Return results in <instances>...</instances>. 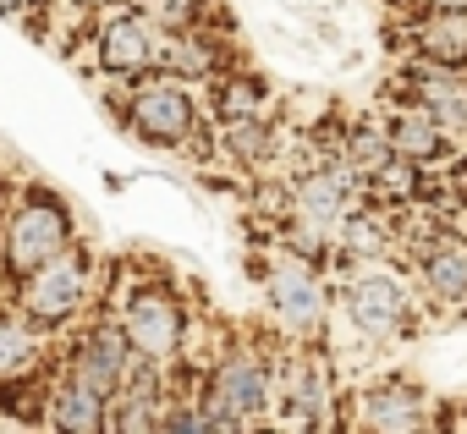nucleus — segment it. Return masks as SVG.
Returning <instances> with one entry per match:
<instances>
[{"label": "nucleus", "instance_id": "nucleus-27", "mask_svg": "<svg viewBox=\"0 0 467 434\" xmlns=\"http://www.w3.org/2000/svg\"><path fill=\"white\" fill-rule=\"evenodd\" d=\"M451 221H456V232L467 237V203H451Z\"/></svg>", "mask_w": 467, "mask_h": 434}, {"label": "nucleus", "instance_id": "nucleus-25", "mask_svg": "<svg viewBox=\"0 0 467 434\" xmlns=\"http://www.w3.org/2000/svg\"><path fill=\"white\" fill-rule=\"evenodd\" d=\"M467 0H412V12H462Z\"/></svg>", "mask_w": 467, "mask_h": 434}, {"label": "nucleus", "instance_id": "nucleus-16", "mask_svg": "<svg viewBox=\"0 0 467 434\" xmlns=\"http://www.w3.org/2000/svg\"><path fill=\"white\" fill-rule=\"evenodd\" d=\"M39 423L61 429V434H105L110 429V401L99 390H88L83 379L50 368L45 396H39Z\"/></svg>", "mask_w": 467, "mask_h": 434}, {"label": "nucleus", "instance_id": "nucleus-11", "mask_svg": "<svg viewBox=\"0 0 467 434\" xmlns=\"http://www.w3.org/2000/svg\"><path fill=\"white\" fill-rule=\"evenodd\" d=\"M363 203H368V181L341 154H325V160H308L286 181L281 214H297V221H314L325 232H341V221H347L352 209H363Z\"/></svg>", "mask_w": 467, "mask_h": 434}, {"label": "nucleus", "instance_id": "nucleus-24", "mask_svg": "<svg viewBox=\"0 0 467 434\" xmlns=\"http://www.w3.org/2000/svg\"><path fill=\"white\" fill-rule=\"evenodd\" d=\"M34 6H39V0H0V17H6V23H23Z\"/></svg>", "mask_w": 467, "mask_h": 434}, {"label": "nucleus", "instance_id": "nucleus-20", "mask_svg": "<svg viewBox=\"0 0 467 434\" xmlns=\"http://www.w3.org/2000/svg\"><path fill=\"white\" fill-rule=\"evenodd\" d=\"M209 94H203V116L209 121H243V116H270V83L259 78V72H248V67H237L231 61L220 78H209L203 83Z\"/></svg>", "mask_w": 467, "mask_h": 434}, {"label": "nucleus", "instance_id": "nucleus-7", "mask_svg": "<svg viewBox=\"0 0 467 434\" xmlns=\"http://www.w3.org/2000/svg\"><path fill=\"white\" fill-rule=\"evenodd\" d=\"M265 314L281 330V341H325L330 314H336L330 270L275 243V259L265 264Z\"/></svg>", "mask_w": 467, "mask_h": 434}, {"label": "nucleus", "instance_id": "nucleus-10", "mask_svg": "<svg viewBox=\"0 0 467 434\" xmlns=\"http://www.w3.org/2000/svg\"><path fill=\"white\" fill-rule=\"evenodd\" d=\"M132 363H138V352L127 346V336H121L116 314H110V308H99V303H94V319L83 314V319L67 330L61 352H56V368H61V374H72V379H83V385H88V390H99L105 401L127 385Z\"/></svg>", "mask_w": 467, "mask_h": 434}, {"label": "nucleus", "instance_id": "nucleus-8", "mask_svg": "<svg viewBox=\"0 0 467 434\" xmlns=\"http://www.w3.org/2000/svg\"><path fill=\"white\" fill-rule=\"evenodd\" d=\"M341 396H336V368L325 357V341H281L275 346V412L270 423L281 429H336Z\"/></svg>", "mask_w": 467, "mask_h": 434}, {"label": "nucleus", "instance_id": "nucleus-19", "mask_svg": "<svg viewBox=\"0 0 467 434\" xmlns=\"http://www.w3.org/2000/svg\"><path fill=\"white\" fill-rule=\"evenodd\" d=\"M401 45H407V61L467 72V6L462 12H412Z\"/></svg>", "mask_w": 467, "mask_h": 434}, {"label": "nucleus", "instance_id": "nucleus-26", "mask_svg": "<svg viewBox=\"0 0 467 434\" xmlns=\"http://www.w3.org/2000/svg\"><path fill=\"white\" fill-rule=\"evenodd\" d=\"M67 6H78V12H105V6H116V0H67Z\"/></svg>", "mask_w": 467, "mask_h": 434}, {"label": "nucleus", "instance_id": "nucleus-14", "mask_svg": "<svg viewBox=\"0 0 467 434\" xmlns=\"http://www.w3.org/2000/svg\"><path fill=\"white\" fill-rule=\"evenodd\" d=\"M231 67V28L198 23V28H171L160 34V72L182 78V83H209Z\"/></svg>", "mask_w": 467, "mask_h": 434}, {"label": "nucleus", "instance_id": "nucleus-3", "mask_svg": "<svg viewBox=\"0 0 467 434\" xmlns=\"http://www.w3.org/2000/svg\"><path fill=\"white\" fill-rule=\"evenodd\" d=\"M99 286H105L99 253L83 248V243H72L67 253H56V259L39 264L34 275L12 281V286H6V303H12L28 325H39L45 336H67L83 314H94Z\"/></svg>", "mask_w": 467, "mask_h": 434}, {"label": "nucleus", "instance_id": "nucleus-15", "mask_svg": "<svg viewBox=\"0 0 467 434\" xmlns=\"http://www.w3.org/2000/svg\"><path fill=\"white\" fill-rule=\"evenodd\" d=\"M401 99H412V105H423L456 143L467 138V72H456V67H429V61H407V72H401Z\"/></svg>", "mask_w": 467, "mask_h": 434}, {"label": "nucleus", "instance_id": "nucleus-12", "mask_svg": "<svg viewBox=\"0 0 467 434\" xmlns=\"http://www.w3.org/2000/svg\"><path fill=\"white\" fill-rule=\"evenodd\" d=\"M88 45H94V72L110 78V83H132V78L160 67V28L132 6V0H116V6L94 12Z\"/></svg>", "mask_w": 467, "mask_h": 434}, {"label": "nucleus", "instance_id": "nucleus-18", "mask_svg": "<svg viewBox=\"0 0 467 434\" xmlns=\"http://www.w3.org/2000/svg\"><path fill=\"white\" fill-rule=\"evenodd\" d=\"M379 121H385V132H390V149L407 154V160H418V165H445V160L456 154V138H451L423 105H412V99L385 105Z\"/></svg>", "mask_w": 467, "mask_h": 434}, {"label": "nucleus", "instance_id": "nucleus-17", "mask_svg": "<svg viewBox=\"0 0 467 434\" xmlns=\"http://www.w3.org/2000/svg\"><path fill=\"white\" fill-rule=\"evenodd\" d=\"M407 270H412V281H418V292L429 303H445V308L467 303V237L456 226L445 237H434L423 253H412Z\"/></svg>", "mask_w": 467, "mask_h": 434}, {"label": "nucleus", "instance_id": "nucleus-4", "mask_svg": "<svg viewBox=\"0 0 467 434\" xmlns=\"http://www.w3.org/2000/svg\"><path fill=\"white\" fill-rule=\"evenodd\" d=\"M418 281L401 259H374V264H341L336 281V308L352 325L358 341L385 346L418 325Z\"/></svg>", "mask_w": 467, "mask_h": 434}, {"label": "nucleus", "instance_id": "nucleus-1", "mask_svg": "<svg viewBox=\"0 0 467 434\" xmlns=\"http://www.w3.org/2000/svg\"><path fill=\"white\" fill-rule=\"evenodd\" d=\"M99 308L116 314L127 346L143 357V363H182L192 352V303L182 292V281H171L165 270L160 275H132V264H116L110 281L99 286Z\"/></svg>", "mask_w": 467, "mask_h": 434}, {"label": "nucleus", "instance_id": "nucleus-9", "mask_svg": "<svg viewBox=\"0 0 467 434\" xmlns=\"http://www.w3.org/2000/svg\"><path fill=\"white\" fill-rule=\"evenodd\" d=\"M50 341L56 336L28 325L6 297H0V412L39 418V396H45V379L56 368Z\"/></svg>", "mask_w": 467, "mask_h": 434}, {"label": "nucleus", "instance_id": "nucleus-23", "mask_svg": "<svg viewBox=\"0 0 467 434\" xmlns=\"http://www.w3.org/2000/svg\"><path fill=\"white\" fill-rule=\"evenodd\" d=\"M132 6H138V12H143L154 28H160V34H171V28H198V23L231 28L220 0H132Z\"/></svg>", "mask_w": 467, "mask_h": 434}, {"label": "nucleus", "instance_id": "nucleus-22", "mask_svg": "<svg viewBox=\"0 0 467 434\" xmlns=\"http://www.w3.org/2000/svg\"><path fill=\"white\" fill-rule=\"evenodd\" d=\"M336 154H341L363 181H368V176H374L396 149H390V132H385V121H379V116H358V121H347V127H341V149H336Z\"/></svg>", "mask_w": 467, "mask_h": 434}, {"label": "nucleus", "instance_id": "nucleus-2", "mask_svg": "<svg viewBox=\"0 0 467 434\" xmlns=\"http://www.w3.org/2000/svg\"><path fill=\"white\" fill-rule=\"evenodd\" d=\"M72 243H83L72 203L45 181H23L6 198V209H0V286L34 275L39 264H50Z\"/></svg>", "mask_w": 467, "mask_h": 434}, {"label": "nucleus", "instance_id": "nucleus-5", "mask_svg": "<svg viewBox=\"0 0 467 434\" xmlns=\"http://www.w3.org/2000/svg\"><path fill=\"white\" fill-rule=\"evenodd\" d=\"M198 390L237 429H265L275 412V341H254V336L225 341L214 357H203Z\"/></svg>", "mask_w": 467, "mask_h": 434}, {"label": "nucleus", "instance_id": "nucleus-13", "mask_svg": "<svg viewBox=\"0 0 467 434\" xmlns=\"http://www.w3.org/2000/svg\"><path fill=\"white\" fill-rule=\"evenodd\" d=\"M341 423H352V429H363V434H418V429H434V401H429L412 379L385 374V379L352 390Z\"/></svg>", "mask_w": 467, "mask_h": 434}, {"label": "nucleus", "instance_id": "nucleus-21", "mask_svg": "<svg viewBox=\"0 0 467 434\" xmlns=\"http://www.w3.org/2000/svg\"><path fill=\"white\" fill-rule=\"evenodd\" d=\"M275 121L270 116H243V121H214V160H231V165H248V170H265L270 154H275Z\"/></svg>", "mask_w": 467, "mask_h": 434}, {"label": "nucleus", "instance_id": "nucleus-6", "mask_svg": "<svg viewBox=\"0 0 467 434\" xmlns=\"http://www.w3.org/2000/svg\"><path fill=\"white\" fill-rule=\"evenodd\" d=\"M116 110H121V127L132 138L154 143V149H187L198 138V127L209 121L198 83H182V78H171L160 67L143 72V78H132V83H121Z\"/></svg>", "mask_w": 467, "mask_h": 434}]
</instances>
